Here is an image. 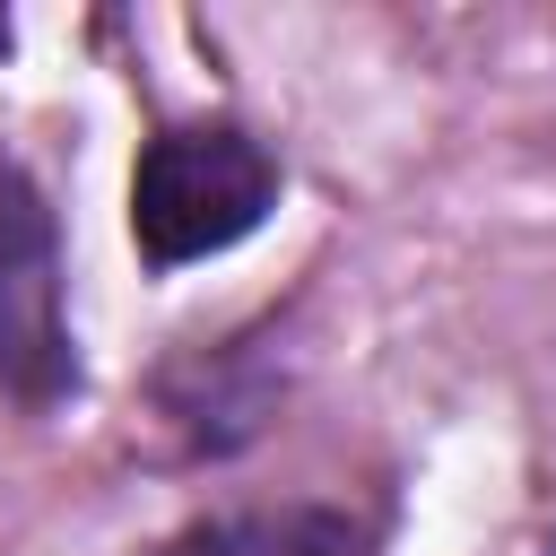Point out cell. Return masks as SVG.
Here are the masks:
<instances>
[{
	"mask_svg": "<svg viewBox=\"0 0 556 556\" xmlns=\"http://www.w3.org/2000/svg\"><path fill=\"white\" fill-rule=\"evenodd\" d=\"M278 208V156L243 122H182L156 130L130 165V235L148 269H191L235 252Z\"/></svg>",
	"mask_w": 556,
	"mask_h": 556,
	"instance_id": "cell-1",
	"label": "cell"
},
{
	"mask_svg": "<svg viewBox=\"0 0 556 556\" xmlns=\"http://www.w3.org/2000/svg\"><path fill=\"white\" fill-rule=\"evenodd\" d=\"M148 556H382V530L348 504H252V513H200Z\"/></svg>",
	"mask_w": 556,
	"mask_h": 556,
	"instance_id": "cell-3",
	"label": "cell"
},
{
	"mask_svg": "<svg viewBox=\"0 0 556 556\" xmlns=\"http://www.w3.org/2000/svg\"><path fill=\"white\" fill-rule=\"evenodd\" d=\"M9 35H17V26H9V9H0V52H9Z\"/></svg>",
	"mask_w": 556,
	"mask_h": 556,
	"instance_id": "cell-4",
	"label": "cell"
},
{
	"mask_svg": "<svg viewBox=\"0 0 556 556\" xmlns=\"http://www.w3.org/2000/svg\"><path fill=\"white\" fill-rule=\"evenodd\" d=\"M0 400H17V408L78 400V339H70V295H61V208L17 156H0Z\"/></svg>",
	"mask_w": 556,
	"mask_h": 556,
	"instance_id": "cell-2",
	"label": "cell"
}]
</instances>
